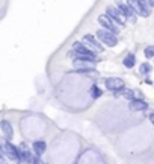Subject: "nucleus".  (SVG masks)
<instances>
[{
  "mask_svg": "<svg viewBox=\"0 0 154 164\" xmlns=\"http://www.w3.org/2000/svg\"><path fill=\"white\" fill-rule=\"evenodd\" d=\"M68 56L70 58H74V59H88V61H97V55L92 49H89L83 41H77L74 43L73 49L68 52Z\"/></svg>",
  "mask_w": 154,
  "mask_h": 164,
  "instance_id": "nucleus-1",
  "label": "nucleus"
},
{
  "mask_svg": "<svg viewBox=\"0 0 154 164\" xmlns=\"http://www.w3.org/2000/svg\"><path fill=\"white\" fill-rule=\"evenodd\" d=\"M127 5L131 8V11L140 17H149L151 15V6L145 0H127Z\"/></svg>",
  "mask_w": 154,
  "mask_h": 164,
  "instance_id": "nucleus-2",
  "label": "nucleus"
},
{
  "mask_svg": "<svg viewBox=\"0 0 154 164\" xmlns=\"http://www.w3.org/2000/svg\"><path fill=\"white\" fill-rule=\"evenodd\" d=\"M2 153H5L9 159H12V162L20 164L21 162V156H20V149L15 147L11 141H3L2 143Z\"/></svg>",
  "mask_w": 154,
  "mask_h": 164,
  "instance_id": "nucleus-3",
  "label": "nucleus"
},
{
  "mask_svg": "<svg viewBox=\"0 0 154 164\" xmlns=\"http://www.w3.org/2000/svg\"><path fill=\"white\" fill-rule=\"evenodd\" d=\"M95 37H97V38L101 41V44L106 46V47H115V46L118 44V37H116L115 34L106 31V29H98L97 34H95Z\"/></svg>",
  "mask_w": 154,
  "mask_h": 164,
  "instance_id": "nucleus-4",
  "label": "nucleus"
},
{
  "mask_svg": "<svg viewBox=\"0 0 154 164\" xmlns=\"http://www.w3.org/2000/svg\"><path fill=\"white\" fill-rule=\"evenodd\" d=\"M106 15L112 20V22H115L119 28H124L125 26V17L121 14V11L118 9V8H115V6H107L106 8Z\"/></svg>",
  "mask_w": 154,
  "mask_h": 164,
  "instance_id": "nucleus-5",
  "label": "nucleus"
},
{
  "mask_svg": "<svg viewBox=\"0 0 154 164\" xmlns=\"http://www.w3.org/2000/svg\"><path fill=\"white\" fill-rule=\"evenodd\" d=\"M82 41H83L89 49H92L94 52H103V50H104V46L101 44V41H100L95 35H92V34H86V35H83Z\"/></svg>",
  "mask_w": 154,
  "mask_h": 164,
  "instance_id": "nucleus-6",
  "label": "nucleus"
},
{
  "mask_svg": "<svg viewBox=\"0 0 154 164\" xmlns=\"http://www.w3.org/2000/svg\"><path fill=\"white\" fill-rule=\"evenodd\" d=\"M97 20H98V23H100V26H101L103 29H106V31H109V32H112V34H115V35L119 32V26H118L115 22H112L106 14H101Z\"/></svg>",
  "mask_w": 154,
  "mask_h": 164,
  "instance_id": "nucleus-7",
  "label": "nucleus"
},
{
  "mask_svg": "<svg viewBox=\"0 0 154 164\" xmlns=\"http://www.w3.org/2000/svg\"><path fill=\"white\" fill-rule=\"evenodd\" d=\"M104 87L109 90V91H113V93H118L124 88V81L121 78H107L104 81Z\"/></svg>",
  "mask_w": 154,
  "mask_h": 164,
  "instance_id": "nucleus-8",
  "label": "nucleus"
},
{
  "mask_svg": "<svg viewBox=\"0 0 154 164\" xmlns=\"http://www.w3.org/2000/svg\"><path fill=\"white\" fill-rule=\"evenodd\" d=\"M116 8L121 11V14L127 18V20H130L131 23H136V14L131 11V8L127 5V3H124V2H121V0H116Z\"/></svg>",
  "mask_w": 154,
  "mask_h": 164,
  "instance_id": "nucleus-9",
  "label": "nucleus"
},
{
  "mask_svg": "<svg viewBox=\"0 0 154 164\" xmlns=\"http://www.w3.org/2000/svg\"><path fill=\"white\" fill-rule=\"evenodd\" d=\"M0 128H2V132H3V137L6 141H9L12 137H14V129H12V125L8 122V120H2L0 122Z\"/></svg>",
  "mask_w": 154,
  "mask_h": 164,
  "instance_id": "nucleus-10",
  "label": "nucleus"
},
{
  "mask_svg": "<svg viewBox=\"0 0 154 164\" xmlns=\"http://www.w3.org/2000/svg\"><path fill=\"white\" fill-rule=\"evenodd\" d=\"M128 108L130 111H143L148 108V103L143 100V99H133L131 102H128Z\"/></svg>",
  "mask_w": 154,
  "mask_h": 164,
  "instance_id": "nucleus-11",
  "label": "nucleus"
},
{
  "mask_svg": "<svg viewBox=\"0 0 154 164\" xmlns=\"http://www.w3.org/2000/svg\"><path fill=\"white\" fill-rule=\"evenodd\" d=\"M94 61H88V59H73V65L76 67V70H89L94 69Z\"/></svg>",
  "mask_w": 154,
  "mask_h": 164,
  "instance_id": "nucleus-12",
  "label": "nucleus"
},
{
  "mask_svg": "<svg viewBox=\"0 0 154 164\" xmlns=\"http://www.w3.org/2000/svg\"><path fill=\"white\" fill-rule=\"evenodd\" d=\"M32 149H33V153H35V155L41 156V155L46 152V149H47V144H46V141H42V140H38V141H33V144H32Z\"/></svg>",
  "mask_w": 154,
  "mask_h": 164,
  "instance_id": "nucleus-13",
  "label": "nucleus"
},
{
  "mask_svg": "<svg viewBox=\"0 0 154 164\" xmlns=\"http://www.w3.org/2000/svg\"><path fill=\"white\" fill-rule=\"evenodd\" d=\"M115 94H116V96H121V97H124V99H127L128 102H131L133 99H136L133 88H122L121 91H118V93H115Z\"/></svg>",
  "mask_w": 154,
  "mask_h": 164,
  "instance_id": "nucleus-14",
  "label": "nucleus"
},
{
  "mask_svg": "<svg viewBox=\"0 0 154 164\" xmlns=\"http://www.w3.org/2000/svg\"><path fill=\"white\" fill-rule=\"evenodd\" d=\"M122 64H124L127 69H133V65L136 64V56H134V53H127V55L124 56V59H122Z\"/></svg>",
  "mask_w": 154,
  "mask_h": 164,
  "instance_id": "nucleus-15",
  "label": "nucleus"
},
{
  "mask_svg": "<svg viewBox=\"0 0 154 164\" xmlns=\"http://www.w3.org/2000/svg\"><path fill=\"white\" fill-rule=\"evenodd\" d=\"M151 70H152V67H151V64H149V62H142V64L139 65V73H140L142 76L149 75V73H151Z\"/></svg>",
  "mask_w": 154,
  "mask_h": 164,
  "instance_id": "nucleus-16",
  "label": "nucleus"
},
{
  "mask_svg": "<svg viewBox=\"0 0 154 164\" xmlns=\"http://www.w3.org/2000/svg\"><path fill=\"white\" fill-rule=\"evenodd\" d=\"M103 96V90L98 87V85H92L91 87V97L92 99H98V97H101Z\"/></svg>",
  "mask_w": 154,
  "mask_h": 164,
  "instance_id": "nucleus-17",
  "label": "nucleus"
},
{
  "mask_svg": "<svg viewBox=\"0 0 154 164\" xmlns=\"http://www.w3.org/2000/svg\"><path fill=\"white\" fill-rule=\"evenodd\" d=\"M143 55H145V58H148V59L154 58V46H146V47L143 49Z\"/></svg>",
  "mask_w": 154,
  "mask_h": 164,
  "instance_id": "nucleus-18",
  "label": "nucleus"
},
{
  "mask_svg": "<svg viewBox=\"0 0 154 164\" xmlns=\"http://www.w3.org/2000/svg\"><path fill=\"white\" fill-rule=\"evenodd\" d=\"M149 122H151V123H152V126H154V114H151V115H149Z\"/></svg>",
  "mask_w": 154,
  "mask_h": 164,
  "instance_id": "nucleus-19",
  "label": "nucleus"
},
{
  "mask_svg": "<svg viewBox=\"0 0 154 164\" xmlns=\"http://www.w3.org/2000/svg\"><path fill=\"white\" fill-rule=\"evenodd\" d=\"M145 2H146V0H145ZM146 3H148V2H146Z\"/></svg>",
  "mask_w": 154,
  "mask_h": 164,
  "instance_id": "nucleus-20",
  "label": "nucleus"
}]
</instances>
